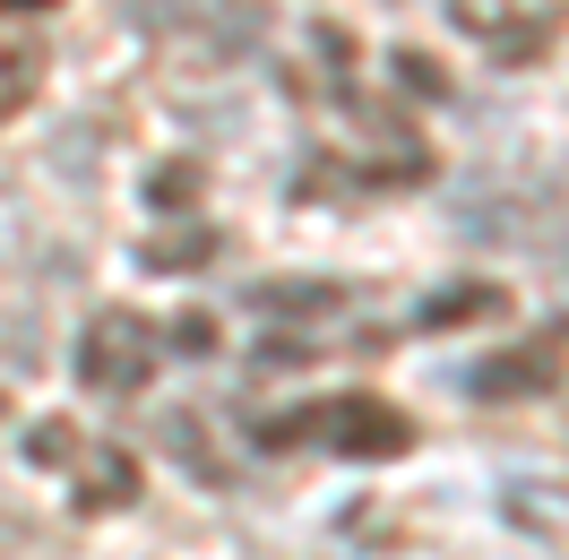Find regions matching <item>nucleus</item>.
I'll list each match as a JSON object with an SVG mask.
<instances>
[{
	"instance_id": "obj_5",
	"label": "nucleus",
	"mask_w": 569,
	"mask_h": 560,
	"mask_svg": "<svg viewBox=\"0 0 569 560\" xmlns=\"http://www.w3.org/2000/svg\"><path fill=\"white\" fill-rule=\"evenodd\" d=\"M561 380V346H509L500 362H475V397H543Z\"/></svg>"
},
{
	"instance_id": "obj_9",
	"label": "nucleus",
	"mask_w": 569,
	"mask_h": 560,
	"mask_svg": "<svg viewBox=\"0 0 569 560\" xmlns=\"http://www.w3.org/2000/svg\"><path fill=\"white\" fill-rule=\"evenodd\" d=\"M337 284H259V311H337Z\"/></svg>"
},
{
	"instance_id": "obj_7",
	"label": "nucleus",
	"mask_w": 569,
	"mask_h": 560,
	"mask_svg": "<svg viewBox=\"0 0 569 560\" xmlns=\"http://www.w3.org/2000/svg\"><path fill=\"white\" fill-rule=\"evenodd\" d=\"M483 311H500V284H449L415 311V328H458V319H483Z\"/></svg>"
},
{
	"instance_id": "obj_2",
	"label": "nucleus",
	"mask_w": 569,
	"mask_h": 560,
	"mask_svg": "<svg viewBox=\"0 0 569 560\" xmlns=\"http://www.w3.org/2000/svg\"><path fill=\"white\" fill-rule=\"evenodd\" d=\"M320 422V440L337 457H355V466H389V457L415 449V422L397 414L389 397H337V406H311Z\"/></svg>"
},
{
	"instance_id": "obj_8",
	"label": "nucleus",
	"mask_w": 569,
	"mask_h": 560,
	"mask_svg": "<svg viewBox=\"0 0 569 560\" xmlns=\"http://www.w3.org/2000/svg\"><path fill=\"white\" fill-rule=\"evenodd\" d=\"M208 250H216V224H181V233H147L139 268H199Z\"/></svg>"
},
{
	"instance_id": "obj_11",
	"label": "nucleus",
	"mask_w": 569,
	"mask_h": 560,
	"mask_svg": "<svg viewBox=\"0 0 569 560\" xmlns=\"http://www.w3.org/2000/svg\"><path fill=\"white\" fill-rule=\"evenodd\" d=\"M389 70H397V87H415V96H440V70H431L423 52H389Z\"/></svg>"
},
{
	"instance_id": "obj_4",
	"label": "nucleus",
	"mask_w": 569,
	"mask_h": 560,
	"mask_svg": "<svg viewBox=\"0 0 569 560\" xmlns=\"http://www.w3.org/2000/svg\"><path fill=\"white\" fill-rule=\"evenodd\" d=\"M70 500L78 509H130V500H139V457L87 440V449L70 457Z\"/></svg>"
},
{
	"instance_id": "obj_6",
	"label": "nucleus",
	"mask_w": 569,
	"mask_h": 560,
	"mask_svg": "<svg viewBox=\"0 0 569 560\" xmlns=\"http://www.w3.org/2000/svg\"><path fill=\"white\" fill-rule=\"evenodd\" d=\"M43 87V43H0V121L27 112Z\"/></svg>"
},
{
	"instance_id": "obj_12",
	"label": "nucleus",
	"mask_w": 569,
	"mask_h": 560,
	"mask_svg": "<svg viewBox=\"0 0 569 560\" xmlns=\"http://www.w3.org/2000/svg\"><path fill=\"white\" fill-rule=\"evenodd\" d=\"M36 9H61V0H0V18H36Z\"/></svg>"
},
{
	"instance_id": "obj_3",
	"label": "nucleus",
	"mask_w": 569,
	"mask_h": 560,
	"mask_svg": "<svg viewBox=\"0 0 569 560\" xmlns=\"http://www.w3.org/2000/svg\"><path fill=\"white\" fill-rule=\"evenodd\" d=\"M449 9H458V27L475 43H492L500 61H518V52H535V43L561 27L569 0H449Z\"/></svg>"
},
{
	"instance_id": "obj_10",
	"label": "nucleus",
	"mask_w": 569,
	"mask_h": 560,
	"mask_svg": "<svg viewBox=\"0 0 569 560\" xmlns=\"http://www.w3.org/2000/svg\"><path fill=\"white\" fill-rule=\"evenodd\" d=\"M164 346H173V353H216V319L208 311H181L173 328H164Z\"/></svg>"
},
{
	"instance_id": "obj_1",
	"label": "nucleus",
	"mask_w": 569,
	"mask_h": 560,
	"mask_svg": "<svg viewBox=\"0 0 569 560\" xmlns=\"http://www.w3.org/2000/svg\"><path fill=\"white\" fill-rule=\"evenodd\" d=\"M156 353H164V328H156V319H139V311H96L70 362H78V388H96V397H130V388H147Z\"/></svg>"
}]
</instances>
